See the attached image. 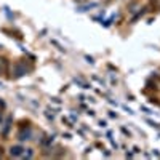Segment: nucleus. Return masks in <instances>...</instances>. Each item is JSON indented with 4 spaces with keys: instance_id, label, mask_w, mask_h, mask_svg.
I'll list each match as a JSON object with an SVG mask.
<instances>
[{
    "instance_id": "1",
    "label": "nucleus",
    "mask_w": 160,
    "mask_h": 160,
    "mask_svg": "<svg viewBox=\"0 0 160 160\" xmlns=\"http://www.w3.org/2000/svg\"><path fill=\"white\" fill-rule=\"evenodd\" d=\"M21 154H22V148H21V146H15V148H11V155L19 157Z\"/></svg>"
}]
</instances>
